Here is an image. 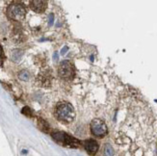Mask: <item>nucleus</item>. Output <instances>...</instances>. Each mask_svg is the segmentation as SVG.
<instances>
[{"label":"nucleus","instance_id":"nucleus-13","mask_svg":"<svg viewBox=\"0 0 157 156\" xmlns=\"http://www.w3.org/2000/svg\"><path fill=\"white\" fill-rule=\"evenodd\" d=\"M53 19H54L53 15H50L49 16V25H52L53 24Z\"/></svg>","mask_w":157,"mask_h":156},{"label":"nucleus","instance_id":"nucleus-14","mask_svg":"<svg viewBox=\"0 0 157 156\" xmlns=\"http://www.w3.org/2000/svg\"><path fill=\"white\" fill-rule=\"evenodd\" d=\"M66 50H67V47H65V48H63V50H62V54H63V55H64V54L66 53Z\"/></svg>","mask_w":157,"mask_h":156},{"label":"nucleus","instance_id":"nucleus-5","mask_svg":"<svg viewBox=\"0 0 157 156\" xmlns=\"http://www.w3.org/2000/svg\"><path fill=\"white\" fill-rule=\"evenodd\" d=\"M58 73L60 77H62L63 79H71L74 74V70L71 62H69V61H63L59 66Z\"/></svg>","mask_w":157,"mask_h":156},{"label":"nucleus","instance_id":"nucleus-11","mask_svg":"<svg viewBox=\"0 0 157 156\" xmlns=\"http://www.w3.org/2000/svg\"><path fill=\"white\" fill-rule=\"evenodd\" d=\"M39 123H40V129H43L44 131H47V129H48V125H47V124L45 123V121L44 120H39Z\"/></svg>","mask_w":157,"mask_h":156},{"label":"nucleus","instance_id":"nucleus-12","mask_svg":"<svg viewBox=\"0 0 157 156\" xmlns=\"http://www.w3.org/2000/svg\"><path fill=\"white\" fill-rule=\"evenodd\" d=\"M22 113L24 114V115H26V116H31V111H30V109L28 107H24L23 109H22Z\"/></svg>","mask_w":157,"mask_h":156},{"label":"nucleus","instance_id":"nucleus-6","mask_svg":"<svg viewBox=\"0 0 157 156\" xmlns=\"http://www.w3.org/2000/svg\"><path fill=\"white\" fill-rule=\"evenodd\" d=\"M31 9L36 13H43L46 9L45 0H31L30 2Z\"/></svg>","mask_w":157,"mask_h":156},{"label":"nucleus","instance_id":"nucleus-4","mask_svg":"<svg viewBox=\"0 0 157 156\" xmlns=\"http://www.w3.org/2000/svg\"><path fill=\"white\" fill-rule=\"evenodd\" d=\"M91 131L95 137H104L107 133V126L101 120H94L91 123Z\"/></svg>","mask_w":157,"mask_h":156},{"label":"nucleus","instance_id":"nucleus-10","mask_svg":"<svg viewBox=\"0 0 157 156\" xmlns=\"http://www.w3.org/2000/svg\"><path fill=\"white\" fill-rule=\"evenodd\" d=\"M104 153L106 155H112L114 154V150H113V147L110 144H107L105 146H104Z\"/></svg>","mask_w":157,"mask_h":156},{"label":"nucleus","instance_id":"nucleus-3","mask_svg":"<svg viewBox=\"0 0 157 156\" xmlns=\"http://www.w3.org/2000/svg\"><path fill=\"white\" fill-rule=\"evenodd\" d=\"M53 139L55 140L57 143L66 145L67 146H72V147H77L80 146V142L76 140L75 138L71 137L70 135H67L63 132H57V133H53L52 134Z\"/></svg>","mask_w":157,"mask_h":156},{"label":"nucleus","instance_id":"nucleus-1","mask_svg":"<svg viewBox=\"0 0 157 156\" xmlns=\"http://www.w3.org/2000/svg\"><path fill=\"white\" fill-rule=\"evenodd\" d=\"M56 118L65 124H70L75 119V111L71 104L67 102H61L55 109Z\"/></svg>","mask_w":157,"mask_h":156},{"label":"nucleus","instance_id":"nucleus-7","mask_svg":"<svg viewBox=\"0 0 157 156\" xmlns=\"http://www.w3.org/2000/svg\"><path fill=\"white\" fill-rule=\"evenodd\" d=\"M84 147L85 150L91 154H94L98 151V145L94 140H87L84 142Z\"/></svg>","mask_w":157,"mask_h":156},{"label":"nucleus","instance_id":"nucleus-16","mask_svg":"<svg viewBox=\"0 0 157 156\" xmlns=\"http://www.w3.org/2000/svg\"><path fill=\"white\" fill-rule=\"evenodd\" d=\"M1 55H2V47L0 46V56H1Z\"/></svg>","mask_w":157,"mask_h":156},{"label":"nucleus","instance_id":"nucleus-15","mask_svg":"<svg viewBox=\"0 0 157 156\" xmlns=\"http://www.w3.org/2000/svg\"><path fill=\"white\" fill-rule=\"evenodd\" d=\"M54 59H58V55H57V53H54Z\"/></svg>","mask_w":157,"mask_h":156},{"label":"nucleus","instance_id":"nucleus-8","mask_svg":"<svg viewBox=\"0 0 157 156\" xmlns=\"http://www.w3.org/2000/svg\"><path fill=\"white\" fill-rule=\"evenodd\" d=\"M22 55H23V51L20 50V49H15L13 50L12 53H11V60L13 62H19L20 60L22 58Z\"/></svg>","mask_w":157,"mask_h":156},{"label":"nucleus","instance_id":"nucleus-9","mask_svg":"<svg viewBox=\"0 0 157 156\" xmlns=\"http://www.w3.org/2000/svg\"><path fill=\"white\" fill-rule=\"evenodd\" d=\"M18 77L20 80H22V81H27L29 79V72L27 71V70H21L19 72L18 74Z\"/></svg>","mask_w":157,"mask_h":156},{"label":"nucleus","instance_id":"nucleus-2","mask_svg":"<svg viewBox=\"0 0 157 156\" xmlns=\"http://www.w3.org/2000/svg\"><path fill=\"white\" fill-rule=\"evenodd\" d=\"M7 16L12 20L20 21L24 19L26 16V9L21 4H12L7 9Z\"/></svg>","mask_w":157,"mask_h":156}]
</instances>
